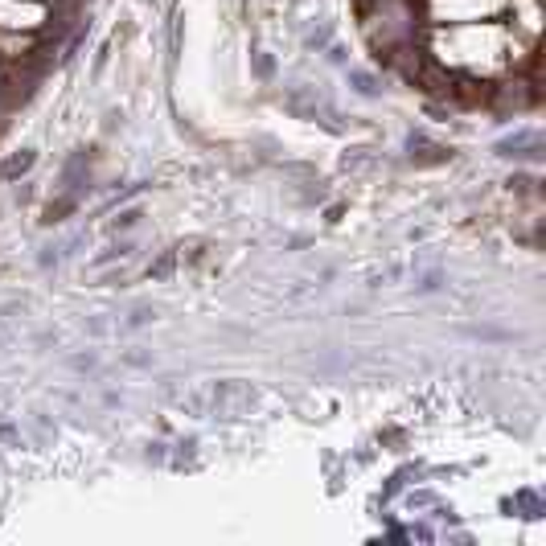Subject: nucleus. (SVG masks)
<instances>
[{"label":"nucleus","instance_id":"f257e3e1","mask_svg":"<svg viewBox=\"0 0 546 546\" xmlns=\"http://www.w3.org/2000/svg\"><path fill=\"white\" fill-rule=\"evenodd\" d=\"M407 148H411V161H419V165H444V161H452V148L435 144L428 136H411Z\"/></svg>","mask_w":546,"mask_h":546},{"label":"nucleus","instance_id":"f03ea898","mask_svg":"<svg viewBox=\"0 0 546 546\" xmlns=\"http://www.w3.org/2000/svg\"><path fill=\"white\" fill-rule=\"evenodd\" d=\"M177 271H181V251L168 247V251H161V259H156V263H148V271H144V275H148L152 283H168Z\"/></svg>","mask_w":546,"mask_h":546},{"label":"nucleus","instance_id":"7ed1b4c3","mask_svg":"<svg viewBox=\"0 0 546 546\" xmlns=\"http://www.w3.org/2000/svg\"><path fill=\"white\" fill-rule=\"evenodd\" d=\"M34 165H37V152H34V148L13 152V156L0 165V181H17V177H25V173H29Z\"/></svg>","mask_w":546,"mask_h":546},{"label":"nucleus","instance_id":"20e7f679","mask_svg":"<svg viewBox=\"0 0 546 546\" xmlns=\"http://www.w3.org/2000/svg\"><path fill=\"white\" fill-rule=\"evenodd\" d=\"M152 316H156V313H152L148 304H136V308H132V316L123 320V329H140V325H148Z\"/></svg>","mask_w":546,"mask_h":546},{"label":"nucleus","instance_id":"39448f33","mask_svg":"<svg viewBox=\"0 0 546 546\" xmlns=\"http://www.w3.org/2000/svg\"><path fill=\"white\" fill-rule=\"evenodd\" d=\"M123 255H132V243H116V247H107V251L99 255V259H95V267L111 263V259H123Z\"/></svg>","mask_w":546,"mask_h":546},{"label":"nucleus","instance_id":"423d86ee","mask_svg":"<svg viewBox=\"0 0 546 546\" xmlns=\"http://www.w3.org/2000/svg\"><path fill=\"white\" fill-rule=\"evenodd\" d=\"M140 218H144L140 210H123V214H119L116 222H111V234H119V231H132V226L140 222Z\"/></svg>","mask_w":546,"mask_h":546},{"label":"nucleus","instance_id":"0eeeda50","mask_svg":"<svg viewBox=\"0 0 546 546\" xmlns=\"http://www.w3.org/2000/svg\"><path fill=\"white\" fill-rule=\"evenodd\" d=\"M349 79L358 83V91H362V95H378V86H374V79H370V74H362V70H349Z\"/></svg>","mask_w":546,"mask_h":546}]
</instances>
